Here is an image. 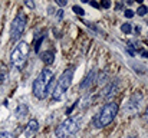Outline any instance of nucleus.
<instances>
[{
  "label": "nucleus",
  "instance_id": "nucleus-1",
  "mask_svg": "<svg viewBox=\"0 0 148 138\" xmlns=\"http://www.w3.org/2000/svg\"><path fill=\"white\" fill-rule=\"evenodd\" d=\"M53 81H55V73H53V71H50L48 68H46V69H42V72L38 75V78H36L35 82H33V88H32L33 95H35L38 99H45V98L49 95L50 89H52Z\"/></svg>",
  "mask_w": 148,
  "mask_h": 138
},
{
  "label": "nucleus",
  "instance_id": "nucleus-2",
  "mask_svg": "<svg viewBox=\"0 0 148 138\" xmlns=\"http://www.w3.org/2000/svg\"><path fill=\"white\" fill-rule=\"evenodd\" d=\"M116 114H118V104H115V102L105 104L103 108L101 109V112L97 114V117L94 118L95 128H103V127L109 125L114 121Z\"/></svg>",
  "mask_w": 148,
  "mask_h": 138
},
{
  "label": "nucleus",
  "instance_id": "nucleus-3",
  "mask_svg": "<svg viewBox=\"0 0 148 138\" xmlns=\"http://www.w3.org/2000/svg\"><path fill=\"white\" fill-rule=\"evenodd\" d=\"M30 52V46L27 45L26 42H19L17 46L13 49L12 55H10V63L14 69L22 71L26 63H27V56Z\"/></svg>",
  "mask_w": 148,
  "mask_h": 138
},
{
  "label": "nucleus",
  "instance_id": "nucleus-4",
  "mask_svg": "<svg viewBox=\"0 0 148 138\" xmlns=\"http://www.w3.org/2000/svg\"><path fill=\"white\" fill-rule=\"evenodd\" d=\"M72 79H73V68L66 69V71L59 76L58 84H56V88L52 92V98H53L55 101H59V99L63 96V93L69 89V87H71V84H72Z\"/></svg>",
  "mask_w": 148,
  "mask_h": 138
},
{
  "label": "nucleus",
  "instance_id": "nucleus-5",
  "mask_svg": "<svg viewBox=\"0 0 148 138\" xmlns=\"http://www.w3.org/2000/svg\"><path fill=\"white\" fill-rule=\"evenodd\" d=\"M78 130H79V119L66 118L65 121H62L56 127L55 135H56V138H69L71 135H73Z\"/></svg>",
  "mask_w": 148,
  "mask_h": 138
},
{
  "label": "nucleus",
  "instance_id": "nucleus-6",
  "mask_svg": "<svg viewBox=\"0 0 148 138\" xmlns=\"http://www.w3.org/2000/svg\"><path fill=\"white\" fill-rule=\"evenodd\" d=\"M25 27H26V16H25V13L20 12V13L16 14V17L12 22V26H10V39L13 42L19 41V38L25 32Z\"/></svg>",
  "mask_w": 148,
  "mask_h": 138
},
{
  "label": "nucleus",
  "instance_id": "nucleus-7",
  "mask_svg": "<svg viewBox=\"0 0 148 138\" xmlns=\"http://www.w3.org/2000/svg\"><path fill=\"white\" fill-rule=\"evenodd\" d=\"M119 89V82H118V79H115V81H112V82H109V85L103 89V98L106 99V101H109L116 92Z\"/></svg>",
  "mask_w": 148,
  "mask_h": 138
},
{
  "label": "nucleus",
  "instance_id": "nucleus-8",
  "mask_svg": "<svg viewBox=\"0 0 148 138\" xmlns=\"http://www.w3.org/2000/svg\"><path fill=\"white\" fill-rule=\"evenodd\" d=\"M38 131H39V122L36 119H30L27 122L26 130H25V135H26V138H32Z\"/></svg>",
  "mask_w": 148,
  "mask_h": 138
},
{
  "label": "nucleus",
  "instance_id": "nucleus-9",
  "mask_svg": "<svg viewBox=\"0 0 148 138\" xmlns=\"http://www.w3.org/2000/svg\"><path fill=\"white\" fill-rule=\"evenodd\" d=\"M97 81V71H91L88 73V76L84 79V82L81 84V89H86V88H91Z\"/></svg>",
  "mask_w": 148,
  "mask_h": 138
},
{
  "label": "nucleus",
  "instance_id": "nucleus-10",
  "mask_svg": "<svg viewBox=\"0 0 148 138\" xmlns=\"http://www.w3.org/2000/svg\"><path fill=\"white\" fill-rule=\"evenodd\" d=\"M40 59H42V62H43L45 65L53 63V60H55V52H53V50H45V52H42Z\"/></svg>",
  "mask_w": 148,
  "mask_h": 138
},
{
  "label": "nucleus",
  "instance_id": "nucleus-11",
  "mask_svg": "<svg viewBox=\"0 0 148 138\" xmlns=\"http://www.w3.org/2000/svg\"><path fill=\"white\" fill-rule=\"evenodd\" d=\"M26 115H27V106L20 104V105L16 108V117H17V118H25Z\"/></svg>",
  "mask_w": 148,
  "mask_h": 138
},
{
  "label": "nucleus",
  "instance_id": "nucleus-12",
  "mask_svg": "<svg viewBox=\"0 0 148 138\" xmlns=\"http://www.w3.org/2000/svg\"><path fill=\"white\" fill-rule=\"evenodd\" d=\"M43 35H39V36H36V41H35V52L38 53L39 52V47H40V43H42V41H43Z\"/></svg>",
  "mask_w": 148,
  "mask_h": 138
},
{
  "label": "nucleus",
  "instance_id": "nucleus-13",
  "mask_svg": "<svg viewBox=\"0 0 148 138\" xmlns=\"http://www.w3.org/2000/svg\"><path fill=\"white\" fill-rule=\"evenodd\" d=\"M121 30H122V33H125V35H130V33L132 32V26H131L130 23H124V25L121 26Z\"/></svg>",
  "mask_w": 148,
  "mask_h": 138
},
{
  "label": "nucleus",
  "instance_id": "nucleus-14",
  "mask_svg": "<svg viewBox=\"0 0 148 138\" xmlns=\"http://www.w3.org/2000/svg\"><path fill=\"white\" fill-rule=\"evenodd\" d=\"M137 13H138L140 16H145V14L148 13V7H147V6H144V4H141V6L138 7Z\"/></svg>",
  "mask_w": 148,
  "mask_h": 138
},
{
  "label": "nucleus",
  "instance_id": "nucleus-15",
  "mask_svg": "<svg viewBox=\"0 0 148 138\" xmlns=\"http://www.w3.org/2000/svg\"><path fill=\"white\" fill-rule=\"evenodd\" d=\"M73 12H75L76 14H79V16H84V14H85V12H84L79 6H73Z\"/></svg>",
  "mask_w": 148,
  "mask_h": 138
},
{
  "label": "nucleus",
  "instance_id": "nucleus-16",
  "mask_svg": "<svg viewBox=\"0 0 148 138\" xmlns=\"http://www.w3.org/2000/svg\"><path fill=\"white\" fill-rule=\"evenodd\" d=\"M124 16H125L127 19H131V17L134 16V12H132L131 9H128V10H125V13H124Z\"/></svg>",
  "mask_w": 148,
  "mask_h": 138
},
{
  "label": "nucleus",
  "instance_id": "nucleus-17",
  "mask_svg": "<svg viewBox=\"0 0 148 138\" xmlns=\"http://www.w3.org/2000/svg\"><path fill=\"white\" fill-rule=\"evenodd\" d=\"M0 138H13L10 133H0Z\"/></svg>",
  "mask_w": 148,
  "mask_h": 138
},
{
  "label": "nucleus",
  "instance_id": "nucleus-18",
  "mask_svg": "<svg viewBox=\"0 0 148 138\" xmlns=\"http://www.w3.org/2000/svg\"><path fill=\"white\" fill-rule=\"evenodd\" d=\"M4 82V72H3V69L0 68V85Z\"/></svg>",
  "mask_w": 148,
  "mask_h": 138
},
{
  "label": "nucleus",
  "instance_id": "nucleus-19",
  "mask_svg": "<svg viewBox=\"0 0 148 138\" xmlns=\"http://www.w3.org/2000/svg\"><path fill=\"white\" fill-rule=\"evenodd\" d=\"M101 6H102L103 9H108V7H111V3H109V1H102Z\"/></svg>",
  "mask_w": 148,
  "mask_h": 138
},
{
  "label": "nucleus",
  "instance_id": "nucleus-20",
  "mask_svg": "<svg viewBox=\"0 0 148 138\" xmlns=\"http://www.w3.org/2000/svg\"><path fill=\"white\" fill-rule=\"evenodd\" d=\"M25 4H26L27 7H30V9H33V7H35V4H33V1H26Z\"/></svg>",
  "mask_w": 148,
  "mask_h": 138
},
{
  "label": "nucleus",
  "instance_id": "nucleus-21",
  "mask_svg": "<svg viewBox=\"0 0 148 138\" xmlns=\"http://www.w3.org/2000/svg\"><path fill=\"white\" fill-rule=\"evenodd\" d=\"M144 118H145V121L148 122V106L145 108V114H144Z\"/></svg>",
  "mask_w": 148,
  "mask_h": 138
},
{
  "label": "nucleus",
  "instance_id": "nucleus-22",
  "mask_svg": "<svg viewBox=\"0 0 148 138\" xmlns=\"http://www.w3.org/2000/svg\"><path fill=\"white\" fill-rule=\"evenodd\" d=\"M58 4H60V6H66V0L65 1H62V0H59V1H56Z\"/></svg>",
  "mask_w": 148,
  "mask_h": 138
},
{
  "label": "nucleus",
  "instance_id": "nucleus-23",
  "mask_svg": "<svg viewBox=\"0 0 148 138\" xmlns=\"http://www.w3.org/2000/svg\"><path fill=\"white\" fill-rule=\"evenodd\" d=\"M141 53H143V56H144V58H148V52L147 50H143Z\"/></svg>",
  "mask_w": 148,
  "mask_h": 138
},
{
  "label": "nucleus",
  "instance_id": "nucleus-24",
  "mask_svg": "<svg viewBox=\"0 0 148 138\" xmlns=\"http://www.w3.org/2000/svg\"><path fill=\"white\" fill-rule=\"evenodd\" d=\"M91 4H92L94 7H99V4H98V3H95V1H91Z\"/></svg>",
  "mask_w": 148,
  "mask_h": 138
},
{
  "label": "nucleus",
  "instance_id": "nucleus-25",
  "mask_svg": "<svg viewBox=\"0 0 148 138\" xmlns=\"http://www.w3.org/2000/svg\"><path fill=\"white\" fill-rule=\"evenodd\" d=\"M147 138H148V137H147Z\"/></svg>",
  "mask_w": 148,
  "mask_h": 138
}]
</instances>
